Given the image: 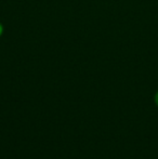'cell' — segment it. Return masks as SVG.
<instances>
[{"label": "cell", "instance_id": "cell-1", "mask_svg": "<svg viewBox=\"0 0 158 159\" xmlns=\"http://www.w3.org/2000/svg\"><path fill=\"white\" fill-rule=\"evenodd\" d=\"M2 33H3V26H2V24L0 23V36L2 35Z\"/></svg>", "mask_w": 158, "mask_h": 159}, {"label": "cell", "instance_id": "cell-2", "mask_svg": "<svg viewBox=\"0 0 158 159\" xmlns=\"http://www.w3.org/2000/svg\"><path fill=\"white\" fill-rule=\"evenodd\" d=\"M155 103H156V105L158 106V92L156 93V95H155Z\"/></svg>", "mask_w": 158, "mask_h": 159}]
</instances>
